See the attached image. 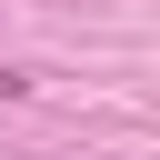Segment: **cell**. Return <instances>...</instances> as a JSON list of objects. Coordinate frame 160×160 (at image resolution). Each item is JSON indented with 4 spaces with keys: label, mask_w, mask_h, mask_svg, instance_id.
Segmentation results:
<instances>
[{
    "label": "cell",
    "mask_w": 160,
    "mask_h": 160,
    "mask_svg": "<svg viewBox=\"0 0 160 160\" xmlns=\"http://www.w3.org/2000/svg\"><path fill=\"white\" fill-rule=\"evenodd\" d=\"M20 90H30V70H0V100H20Z\"/></svg>",
    "instance_id": "cell-1"
}]
</instances>
